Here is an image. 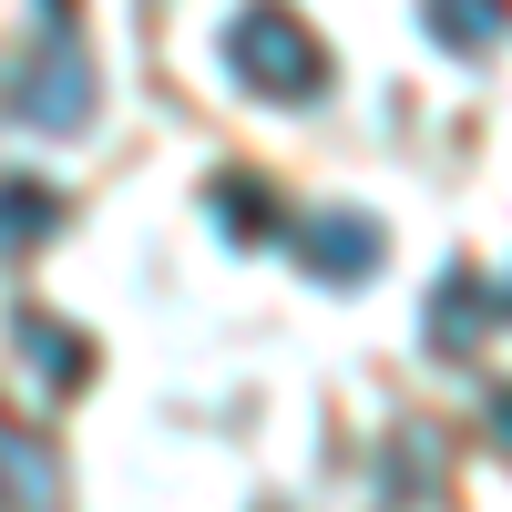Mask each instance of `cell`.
Here are the masks:
<instances>
[{"mask_svg": "<svg viewBox=\"0 0 512 512\" xmlns=\"http://www.w3.org/2000/svg\"><path fill=\"white\" fill-rule=\"evenodd\" d=\"M41 236H62V195H52V185L0 175V256H31Z\"/></svg>", "mask_w": 512, "mask_h": 512, "instance_id": "obj_4", "label": "cell"}, {"mask_svg": "<svg viewBox=\"0 0 512 512\" xmlns=\"http://www.w3.org/2000/svg\"><path fill=\"white\" fill-rule=\"evenodd\" d=\"M0 492H11L21 512H52V451H41L31 431H11V420H0Z\"/></svg>", "mask_w": 512, "mask_h": 512, "instance_id": "obj_5", "label": "cell"}, {"mask_svg": "<svg viewBox=\"0 0 512 512\" xmlns=\"http://www.w3.org/2000/svg\"><path fill=\"white\" fill-rule=\"evenodd\" d=\"M21 349H31V369L52 379V390H62V379H82V369H93V349H82L72 328H52L41 308H21Z\"/></svg>", "mask_w": 512, "mask_h": 512, "instance_id": "obj_6", "label": "cell"}, {"mask_svg": "<svg viewBox=\"0 0 512 512\" xmlns=\"http://www.w3.org/2000/svg\"><path fill=\"white\" fill-rule=\"evenodd\" d=\"M431 31L451 52H492L502 41V0H431Z\"/></svg>", "mask_w": 512, "mask_h": 512, "instance_id": "obj_7", "label": "cell"}, {"mask_svg": "<svg viewBox=\"0 0 512 512\" xmlns=\"http://www.w3.org/2000/svg\"><path fill=\"white\" fill-rule=\"evenodd\" d=\"M226 72L246 82V93H267V103H308L328 82V52L277 11V0H246V11L226 21Z\"/></svg>", "mask_w": 512, "mask_h": 512, "instance_id": "obj_1", "label": "cell"}, {"mask_svg": "<svg viewBox=\"0 0 512 512\" xmlns=\"http://www.w3.org/2000/svg\"><path fill=\"white\" fill-rule=\"evenodd\" d=\"M297 256H308L318 277L349 287V277L379 267V226H369V216H308V226H297Z\"/></svg>", "mask_w": 512, "mask_h": 512, "instance_id": "obj_3", "label": "cell"}, {"mask_svg": "<svg viewBox=\"0 0 512 512\" xmlns=\"http://www.w3.org/2000/svg\"><path fill=\"white\" fill-rule=\"evenodd\" d=\"M11 113L31 123V134H82V123H93V62H82V52H41V62H21Z\"/></svg>", "mask_w": 512, "mask_h": 512, "instance_id": "obj_2", "label": "cell"}]
</instances>
